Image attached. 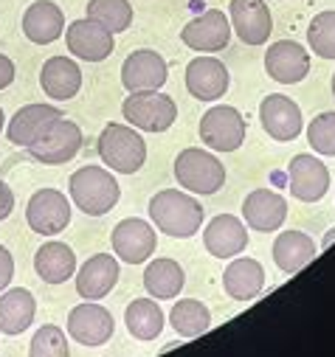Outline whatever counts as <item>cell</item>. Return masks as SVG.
Wrapping results in <instances>:
<instances>
[{"label":"cell","instance_id":"obj_1","mask_svg":"<svg viewBox=\"0 0 335 357\" xmlns=\"http://www.w3.org/2000/svg\"><path fill=\"white\" fill-rule=\"evenodd\" d=\"M203 206L181 192V189H163L149 200V220L155 228L172 239H189L203 228Z\"/></svg>","mask_w":335,"mask_h":357},{"label":"cell","instance_id":"obj_2","mask_svg":"<svg viewBox=\"0 0 335 357\" xmlns=\"http://www.w3.org/2000/svg\"><path fill=\"white\" fill-rule=\"evenodd\" d=\"M70 200L79 211H85L88 217H102L107 211L116 208L121 189L119 181L113 177L110 169L102 166H82L70 174V183H68Z\"/></svg>","mask_w":335,"mask_h":357},{"label":"cell","instance_id":"obj_3","mask_svg":"<svg viewBox=\"0 0 335 357\" xmlns=\"http://www.w3.org/2000/svg\"><path fill=\"white\" fill-rule=\"evenodd\" d=\"M99 158L119 174H135L147 160V144L135 127L127 124H107L96 141Z\"/></svg>","mask_w":335,"mask_h":357},{"label":"cell","instance_id":"obj_4","mask_svg":"<svg viewBox=\"0 0 335 357\" xmlns=\"http://www.w3.org/2000/svg\"><path fill=\"white\" fill-rule=\"evenodd\" d=\"M121 116L130 127L141 132H166L178 119V105L172 96H166L161 91H141L124 99Z\"/></svg>","mask_w":335,"mask_h":357},{"label":"cell","instance_id":"obj_5","mask_svg":"<svg viewBox=\"0 0 335 357\" xmlns=\"http://www.w3.org/2000/svg\"><path fill=\"white\" fill-rule=\"evenodd\" d=\"M175 181L192 195H214L225 183V166L211 152L189 146L175 158Z\"/></svg>","mask_w":335,"mask_h":357},{"label":"cell","instance_id":"obj_6","mask_svg":"<svg viewBox=\"0 0 335 357\" xmlns=\"http://www.w3.org/2000/svg\"><path fill=\"white\" fill-rule=\"evenodd\" d=\"M245 119L231 105H217L200 119V138L214 152H237L245 144Z\"/></svg>","mask_w":335,"mask_h":357},{"label":"cell","instance_id":"obj_7","mask_svg":"<svg viewBox=\"0 0 335 357\" xmlns=\"http://www.w3.org/2000/svg\"><path fill=\"white\" fill-rule=\"evenodd\" d=\"M79 149H82V130L76 121H70L65 116L57 119L48 127V132L29 146L31 158L45 163V166H59V163L73 160L79 155Z\"/></svg>","mask_w":335,"mask_h":357},{"label":"cell","instance_id":"obj_8","mask_svg":"<svg viewBox=\"0 0 335 357\" xmlns=\"http://www.w3.org/2000/svg\"><path fill=\"white\" fill-rule=\"evenodd\" d=\"M26 222L34 234L54 236L70 225V203L59 189H40L26 206Z\"/></svg>","mask_w":335,"mask_h":357},{"label":"cell","instance_id":"obj_9","mask_svg":"<svg viewBox=\"0 0 335 357\" xmlns=\"http://www.w3.org/2000/svg\"><path fill=\"white\" fill-rule=\"evenodd\" d=\"M116 332L113 312L96 301L76 304L68 312V335L82 346H105Z\"/></svg>","mask_w":335,"mask_h":357},{"label":"cell","instance_id":"obj_10","mask_svg":"<svg viewBox=\"0 0 335 357\" xmlns=\"http://www.w3.org/2000/svg\"><path fill=\"white\" fill-rule=\"evenodd\" d=\"M65 45L73 56L85 59V62H105L113 54V31H107L102 23L91 20V17H82L68 23L65 29Z\"/></svg>","mask_w":335,"mask_h":357},{"label":"cell","instance_id":"obj_11","mask_svg":"<svg viewBox=\"0 0 335 357\" xmlns=\"http://www.w3.org/2000/svg\"><path fill=\"white\" fill-rule=\"evenodd\" d=\"M231 15V31L245 45H265L274 31V17L265 0H231L228 3Z\"/></svg>","mask_w":335,"mask_h":357},{"label":"cell","instance_id":"obj_12","mask_svg":"<svg viewBox=\"0 0 335 357\" xmlns=\"http://www.w3.org/2000/svg\"><path fill=\"white\" fill-rule=\"evenodd\" d=\"M170 79V68H166V59L152 51V48H141L133 51L124 65H121V84L130 93H141V91H161Z\"/></svg>","mask_w":335,"mask_h":357},{"label":"cell","instance_id":"obj_13","mask_svg":"<svg viewBox=\"0 0 335 357\" xmlns=\"http://www.w3.org/2000/svg\"><path fill=\"white\" fill-rule=\"evenodd\" d=\"M181 43L192 51L200 54H217L231 43V23L225 17V12L220 9H209L200 17L189 20L181 31Z\"/></svg>","mask_w":335,"mask_h":357},{"label":"cell","instance_id":"obj_14","mask_svg":"<svg viewBox=\"0 0 335 357\" xmlns=\"http://www.w3.org/2000/svg\"><path fill=\"white\" fill-rule=\"evenodd\" d=\"M288 186L290 195L302 203H318L329 189V169L315 155H296L288 166Z\"/></svg>","mask_w":335,"mask_h":357},{"label":"cell","instance_id":"obj_15","mask_svg":"<svg viewBox=\"0 0 335 357\" xmlns=\"http://www.w3.org/2000/svg\"><path fill=\"white\" fill-rule=\"evenodd\" d=\"M110 242H113V253L127 261V264H141L147 261L152 253H155V228L147 222V220H138V217H127L121 220L113 234H110Z\"/></svg>","mask_w":335,"mask_h":357},{"label":"cell","instance_id":"obj_16","mask_svg":"<svg viewBox=\"0 0 335 357\" xmlns=\"http://www.w3.org/2000/svg\"><path fill=\"white\" fill-rule=\"evenodd\" d=\"M260 121H262V130L274 138V141H296L302 135V127H304V119H302V107L282 96V93H271L262 99L260 105Z\"/></svg>","mask_w":335,"mask_h":357},{"label":"cell","instance_id":"obj_17","mask_svg":"<svg viewBox=\"0 0 335 357\" xmlns=\"http://www.w3.org/2000/svg\"><path fill=\"white\" fill-rule=\"evenodd\" d=\"M231 84L228 68L217 56H195L186 65V91L198 102H217Z\"/></svg>","mask_w":335,"mask_h":357},{"label":"cell","instance_id":"obj_18","mask_svg":"<svg viewBox=\"0 0 335 357\" xmlns=\"http://www.w3.org/2000/svg\"><path fill=\"white\" fill-rule=\"evenodd\" d=\"M242 220L260 234L279 231L288 220V200L271 189H254L242 200Z\"/></svg>","mask_w":335,"mask_h":357},{"label":"cell","instance_id":"obj_19","mask_svg":"<svg viewBox=\"0 0 335 357\" xmlns=\"http://www.w3.org/2000/svg\"><path fill=\"white\" fill-rule=\"evenodd\" d=\"M265 70L279 84H299L310 73V54L293 40H276L265 51Z\"/></svg>","mask_w":335,"mask_h":357},{"label":"cell","instance_id":"obj_20","mask_svg":"<svg viewBox=\"0 0 335 357\" xmlns=\"http://www.w3.org/2000/svg\"><path fill=\"white\" fill-rule=\"evenodd\" d=\"M119 282V261L113 253H96L76 271V293L85 301H102Z\"/></svg>","mask_w":335,"mask_h":357},{"label":"cell","instance_id":"obj_21","mask_svg":"<svg viewBox=\"0 0 335 357\" xmlns=\"http://www.w3.org/2000/svg\"><path fill=\"white\" fill-rule=\"evenodd\" d=\"M203 245L214 259H234L248 248V228L234 214H217L203 231Z\"/></svg>","mask_w":335,"mask_h":357},{"label":"cell","instance_id":"obj_22","mask_svg":"<svg viewBox=\"0 0 335 357\" xmlns=\"http://www.w3.org/2000/svg\"><path fill=\"white\" fill-rule=\"evenodd\" d=\"M265 287V267L251 256H234L223 273V290L234 301H254Z\"/></svg>","mask_w":335,"mask_h":357},{"label":"cell","instance_id":"obj_23","mask_svg":"<svg viewBox=\"0 0 335 357\" xmlns=\"http://www.w3.org/2000/svg\"><path fill=\"white\" fill-rule=\"evenodd\" d=\"M57 119H62V113L57 107H51V105H26L12 116V121L6 127V135H9V141L15 146H26L29 149L34 141H40L48 132V127Z\"/></svg>","mask_w":335,"mask_h":357},{"label":"cell","instance_id":"obj_24","mask_svg":"<svg viewBox=\"0 0 335 357\" xmlns=\"http://www.w3.org/2000/svg\"><path fill=\"white\" fill-rule=\"evenodd\" d=\"M23 34L34 45H51L65 34V15L51 0H34L23 15Z\"/></svg>","mask_w":335,"mask_h":357},{"label":"cell","instance_id":"obj_25","mask_svg":"<svg viewBox=\"0 0 335 357\" xmlns=\"http://www.w3.org/2000/svg\"><path fill=\"white\" fill-rule=\"evenodd\" d=\"M40 87L45 91L48 99L68 102L82 87V70L70 56H51V59H45V65L40 70Z\"/></svg>","mask_w":335,"mask_h":357},{"label":"cell","instance_id":"obj_26","mask_svg":"<svg viewBox=\"0 0 335 357\" xmlns=\"http://www.w3.org/2000/svg\"><path fill=\"white\" fill-rule=\"evenodd\" d=\"M37 301L26 287H12L0 293V332L23 335L34 324Z\"/></svg>","mask_w":335,"mask_h":357},{"label":"cell","instance_id":"obj_27","mask_svg":"<svg viewBox=\"0 0 335 357\" xmlns=\"http://www.w3.org/2000/svg\"><path fill=\"white\" fill-rule=\"evenodd\" d=\"M315 259V242L304 231H282L274 242V261L282 273H299Z\"/></svg>","mask_w":335,"mask_h":357},{"label":"cell","instance_id":"obj_28","mask_svg":"<svg viewBox=\"0 0 335 357\" xmlns=\"http://www.w3.org/2000/svg\"><path fill=\"white\" fill-rule=\"evenodd\" d=\"M34 271L45 284H65L76 276V253L65 242H45L34 253Z\"/></svg>","mask_w":335,"mask_h":357},{"label":"cell","instance_id":"obj_29","mask_svg":"<svg viewBox=\"0 0 335 357\" xmlns=\"http://www.w3.org/2000/svg\"><path fill=\"white\" fill-rule=\"evenodd\" d=\"M186 284L184 267L175 259H152L144 271V290L155 298V301H166L181 296Z\"/></svg>","mask_w":335,"mask_h":357},{"label":"cell","instance_id":"obj_30","mask_svg":"<svg viewBox=\"0 0 335 357\" xmlns=\"http://www.w3.org/2000/svg\"><path fill=\"white\" fill-rule=\"evenodd\" d=\"M124 324L135 340H155L163 332L166 315L155 298H135L124 310Z\"/></svg>","mask_w":335,"mask_h":357},{"label":"cell","instance_id":"obj_31","mask_svg":"<svg viewBox=\"0 0 335 357\" xmlns=\"http://www.w3.org/2000/svg\"><path fill=\"white\" fill-rule=\"evenodd\" d=\"M170 324L181 337H198L211 326V312L198 298H181L170 312Z\"/></svg>","mask_w":335,"mask_h":357},{"label":"cell","instance_id":"obj_32","mask_svg":"<svg viewBox=\"0 0 335 357\" xmlns=\"http://www.w3.org/2000/svg\"><path fill=\"white\" fill-rule=\"evenodd\" d=\"M88 17L102 23L107 31L119 34V31L130 29L133 6H130V0H91L88 3Z\"/></svg>","mask_w":335,"mask_h":357},{"label":"cell","instance_id":"obj_33","mask_svg":"<svg viewBox=\"0 0 335 357\" xmlns=\"http://www.w3.org/2000/svg\"><path fill=\"white\" fill-rule=\"evenodd\" d=\"M29 357H70V349H68V335L54 326V324H45L34 332L31 337V346H29Z\"/></svg>","mask_w":335,"mask_h":357},{"label":"cell","instance_id":"obj_34","mask_svg":"<svg viewBox=\"0 0 335 357\" xmlns=\"http://www.w3.org/2000/svg\"><path fill=\"white\" fill-rule=\"evenodd\" d=\"M307 43L321 59H335V12H321L313 17Z\"/></svg>","mask_w":335,"mask_h":357},{"label":"cell","instance_id":"obj_35","mask_svg":"<svg viewBox=\"0 0 335 357\" xmlns=\"http://www.w3.org/2000/svg\"><path fill=\"white\" fill-rule=\"evenodd\" d=\"M307 141L318 155L335 158V113L315 116L307 127Z\"/></svg>","mask_w":335,"mask_h":357},{"label":"cell","instance_id":"obj_36","mask_svg":"<svg viewBox=\"0 0 335 357\" xmlns=\"http://www.w3.org/2000/svg\"><path fill=\"white\" fill-rule=\"evenodd\" d=\"M15 279V259L9 253V248L0 245V293H3Z\"/></svg>","mask_w":335,"mask_h":357},{"label":"cell","instance_id":"obj_37","mask_svg":"<svg viewBox=\"0 0 335 357\" xmlns=\"http://www.w3.org/2000/svg\"><path fill=\"white\" fill-rule=\"evenodd\" d=\"M15 211V192L9 189V183L0 181V222Z\"/></svg>","mask_w":335,"mask_h":357},{"label":"cell","instance_id":"obj_38","mask_svg":"<svg viewBox=\"0 0 335 357\" xmlns=\"http://www.w3.org/2000/svg\"><path fill=\"white\" fill-rule=\"evenodd\" d=\"M12 82H15V62L6 54H0V91L9 87Z\"/></svg>","mask_w":335,"mask_h":357},{"label":"cell","instance_id":"obj_39","mask_svg":"<svg viewBox=\"0 0 335 357\" xmlns=\"http://www.w3.org/2000/svg\"><path fill=\"white\" fill-rule=\"evenodd\" d=\"M332 242H335V228H332V231H329V234L324 236V242H321V248H329Z\"/></svg>","mask_w":335,"mask_h":357},{"label":"cell","instance_id":"obj_40","mask_svg":"<svg viewBox=\"0 0 335 357\" xmlns=\"http://www.w3.org/2000/svg\"><path fill=\"white\" fill-rule=\"evenodd\" d=\"M3 124H6V116H3V107H0V130H3Z\"/></svg>","mask_w":335,"mask_h":357},{"label":"cell","instance_id":"obj_41","mask_svg":"<svg viewBox=\"0 0 335 357\" xmlns=\"http://www.w3.org/2000/svg\"><path fill=\"white\" fill-rule=\"evenodd\" d=\"M332 96H335V73H332Z\"/></svg>","mask_w":335,"mask_h":357}]
</instances>
